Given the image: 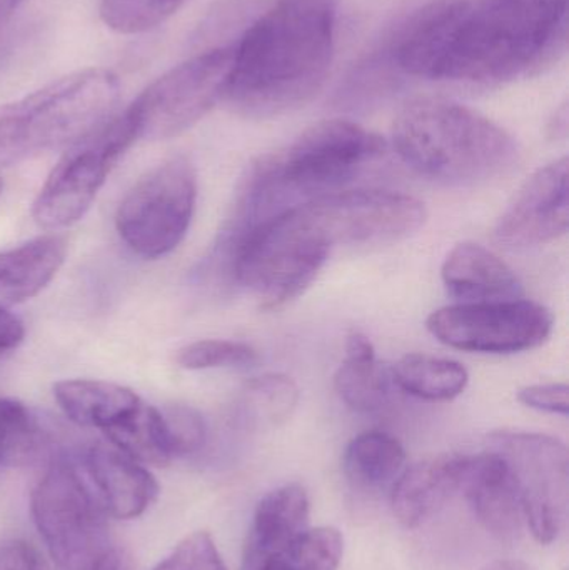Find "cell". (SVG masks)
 <instances>
[{"label":"cell","instance_id":"7a4b0ae2","mask_svg":"<svg viewBox=\"0 0 569 570\" xmlns=\"http://www.w3.org/2000/svg\"><path fill=\"white\" fill-rule=\"evenodd\" d=\"M337 0H274L234 42L223 102L237 116L271 119L314 99L334 56Z\"/></svg>","mask_w":569,"mask_h":570},{"label":"cell","instance_id":"8992f818","mask_svg":"<svg viewBox=\"0 0 569 570\" xmlns=\"http://www.w3.org/2000/svg\"><path fill=\"white\" fill-rule=\"evenodd\" d=\"M82 469L56 459L32 492L33 522L60 570H89L110 546L106 509Z\"/></svg>","mask_w":569,"mask_h":570},{"label":"cell","instance_id":"9a60e30c","mask_svg":"<svg viewBox=\"0 0 569 570\" xmlns=\"http://www.w3.org/2000/svg\"><path fill=\"white\" fill-rule=\"evenodd\" d=\"M460 494L491 535L504 542L520 539L527 525L523 508L510 471L497 452L484 449L481 454H461Z\"/></svg>","mask_w":569,"mask_h":570},{"label":"cell","instance_id":"60d3db41","mask_svg":"<svg viewBox=\"0 0 569 570\" xmlns=\"http://www.w3.org/2000/svg\"><path fill=\"white\" fill-rule=\"evenodd\" d=\"M484 570H533L530 566L520 561H497L488 566Z\"/></svg>","mask_w":569,"mask_h":570},{"label":"cell","instance_id":"ab89813d","mask_svg":"<svg viewBox=\"0 0 569 570\" xmlns=\"http://www.w3.org/2000/svg\"><path fill=\"white\" fill-rule=\"evenodd\" d=\"M244 570H290L279 558L263 559L256 564L247 566Z\"/></svg>","mask_w":569,"mask_h":570},{"label":"cell","instance_id":"8fae6325","mask_svg":"<svg viewBox=\"0 0 569 570\" xmlns=\"http://www.w3.org/2000/svg\"><path fill=\"white\" fill-rule=\"evenodd\" d=\"M487 449L507 464L533 538L540 544H553L568 522L567 445L538 432L498 431L488 435Z\"/></svg>","mask_w":569,"mask_h":570},{"label":"cell","instance_id":"277c9868","mask_svg":"<svg viewBox=\"0 0 569 570\" xmlns=\"http://www.w3.org/2000/svg\"><path fill=\"white\" fill-rule=\"evenodd\" d=\"M120 96L117 76L84 69L0 106V169L67 149L109 119Z\"/></svg>","mask_w":569,"mask_h":570},{"label":"cell","instance_id":"f1b7e54d","mask_svg":"<svg viewBox=\"0 0 569 570\" xmlns=\"http://www.w3.org/2000/svg\"><path fill=\"white\" fill-rule=\"evenodd\" d=\"M189 0H100V19L119 33H143L166 22Z\"/></svg>","mask_w":569,"mask_h":570},{"label":"cell","instance_id":"603a6c76","mask_svg":"<svg viewBox=\"0 0 569 570\" xmlns=\"http://www.w3.org/2000/svg\"><path fill=\"white\" fill-rule=\"evenodd\" d=\"M393 382L413 397L447 402L467 391L470 374L460 362L428 354H408L391 368Z\"/></svg>","mask_w":569,"mask_h":570},{"label":"cell","instance_id":"f546056e","mask_svg":"<svg viewBox=\"0 0 569 570\" xmlns=\"http://www.w3.org/2000/svg\"><path fill=\"white\" fill-rule=\"evenodd\" d=\"M257 358L259 355L256 348L251 347L249 344L207 338V341L184 345L177 352L176 362L179 367L187 371H206V368L246 367V365L256 364Z\"/></svg>","mask_w":569,"mask_h":570},{"label":"cell","instance_id":"d4e9b609","mask_svg":"<svg viewBox=\"0 0 569 570\" xmlns=\"http://www.w3.org/2000/svg\"><path fill=\"white\" fill-rule=\"evenodd\" d=\"M50 439L39 417L16 399L0 397V468H29L49 452Z\"/></svg>","mask_w":569,"mask_h":570},{"label":"cell","instance_id":"83f0119b","mask_svg":"<svg viewBox=\"0 0 569 570\" xmlns=\"http://www.w3.org/2000/svg\"><path fill=\"white\" fill-rule=\"evenodd\" d=\"M344 554V538L333 525L307 528L294 539L281 561L290 570H337Z\"/></svg>","mask_w":569,"mask_h":570},{"label":"cell","instance_id":"836d02e7","mask_svg":"<svg viewBox=\"0 0 569 570\" xmlns=\"http://www.w3.org/2000/svg\"><path fill=\"white\" fill-rule=\"evenodd\" d=\"M0 570H52L49 562L27 542H9L0 548Z\"/></svg>","mask_w":569,"mask_h":570},{"label":"cell","instance_id":"7402d4cb","mask_svg":"<svg viewBox=\"0 0 569 570\" xmlns=\"http://www.w3.org/2000/svg\"><path fill=\"white\" fill-rule=\"evenodd\" d=\"M343 464L347 479L357 488H386L404 471L406 451L393 435L367 431L347 444Z\"/></svg>","mask_w":569,"mask_h":570},{"label":"cell","instance_id":"d590c367","mask_svg":"<svg viewBox=\"0 0 569 570\" xmlns=\"http://www.w3.org/2000/svg\"><path fill=\"white\" fill-rule=\"evenodd\" d=\"M89 570H134V562L126 549L110 544L106 551L100 552Z\"/></svg>","mask_w":569,"mask_h":570},{"label":"cell","instance_id":"74e56055","mask_svg":"<svg viewBox=\"0 0 569 570\" xmlns=\"http://www.w3.org/2000/svg\"><path fill=\"white\" fill-rule=\"evenodd\" d=\"M568 134V104L565 102L548 124V136L553 140L565 139Z\"/></svg>","mask_w":569,"mask_h":570},{"label":"cell","instance_id":"5bb4252c","mask_svg":"<svg viewBox=\"0 0 569 570\" xmlns=\"http://www.w3.org/2000/svg\"><path fill=\"white\" fill-rule=\"evenodd\" d=\"M569 227L568 157L553 160L527 180L498 220L494 236L511 249L553 243Z\"/></svg>","mask_w":569,"mask_h":570},{"label":"cell","instance_id":"ba28073f","mask_svg":"<svg viewBox=\"0 0 569 570\" xmlns=\"http://www.w3.org/2000/svg\"><path fill=\"white\" fill-rule=\"evenodd\" d=\"M136 140V126L124 110L67 147L33 200V220L46 230H62L79 223Z\"/></svg>","mask_w":569,"mask_h":570},{"label":"cell","instance_id":"d6986e66","mask_svg":"<svg viewBox=\"0 0 569 570\" xmlns=\"http://www.w3.org/2000/svg\"><path fill=\"white\" fill-rule=\"evenodd\" d=\"M311 504L306 489L286 484L261 499L246 546L244 568L263 559L281 558L297 535L310 528Z\"/></svg>","mask_w":569,"mask_h":570},{"label":"cell","instance_id":"4316f807","mask_svg":"<svg viewBox=\"0 0 569 570\" xmlns=\"http://www.w3.org/2000/svg\"><path fill=\"white\" fill-rule=\"evenodd\" d=\"M300 404V387L286 374L259 375L253 377L243 389L244 417L256 425H277L290 421Z\"/></svg>","mask_w":569,"mask_h":570},{"label":"cell","instance_id":"9c48e42d","mask_svg":"<svg viewBox=\"0 0 569 570\" xmlns=\"http://www.w3.org/2000/svg\"><path fill=\"white\" fill-rule=\"evenodd\" d=\"M386 140L351 120L331 119L304 130L286 150L271 154L277 184L294 200L331 193L386 154Z\"/></svg>","mask_w":569,"mask_h":570},{"label":"cell","instance_id":"2e32d148","mask_svg":"<svg viewBox=\"0 0 569 570\" xmlns=\"http://www.w3.org/2000/svg\"><path fill=\"white\" fill-rule=\"evenodd\" d=\"M84 471L110 518H139L156 501L159 484L146 465L110 444H94L84 455Z\"/></svg>","mask_w":569,"mask_h":570},{"label":"cell","instance_id":"ac0fdd59","mask_svg":"<svg viewBox=\"0 0 569 570\" xmlns=\"http://www.w3.org/2000/svg\"><path fill=\"white\" fill-rule=\"evenodd\" d=\"M460 459L461 454L438 455L401 472L391 491V508L400 524L420 528L460 494Z\"/></svg>","mask_w":569,"mask_h":570},{"label":"cell","instance_id":"6da1fadb","mask_svg":"<svg viewBox=\"0 0 569 570\" xmlns=\"http://www.w3.org/2000/svg\"><path fill=\"white\" fill-rule=\"evenodd\" d=\"M568 47V0H438L374 59L413 79L498 87L540 76Z\"/></svg>","mask_w":569,"mask_h":570},{"label":"cell","instance_id":"f35d334b","mask_svg":"<svg viewBox=\"0 0 569 570\" xmlns=\"http://www.w3.org/2000/svg\"><path fill=\"white\" fill-rule=\"evenodd\" d=\"M26 2L27 0H0V30Z\"/></svg>","mask_w":569,"mask_h":570},{"label":"cell","instance_id":"ffe728a7","mask_svg":"<svg viewBox=\"0 0 569 570\" xmlns=\"http://www.w3.org/2000/svg\"><path fill=\"white\" fill-rule=\"evenodd\" d=\"M67 244L59 236H43L0 253V308H10L43 291L62 267Z\"/></svg>","mask_w":569,"mask_h":570},{"label":"cell","instance_id":"5b68a950","mask_svg":"<svg viewBox=\"0 0 569 570\" xmlns=\"http://www.w3.org/2000/svg\"><path fill=\"white\" fill-rule=\"evenodd\" d=\"M331 247L301 216L297 204L257 224L234 250L230 283L277 311L304 294L326 264Z\"/></svg>","mask_w":569,"mask_h":570},{"label":"cell","instance_id":"7c38bea8","mask_svg":"<svg viewBox=\"0 0 569 570\" xmlns=\"http://www.w3.org/2000/svg\"><path fill=\"white\" fill-rule=\"evenodd\" d=\"M297 209L331 249L406 239L428 219L421 200L393 190L326 193L303 200Z\"/></svg>","mask_w":569,"mask_h":570},{"label":"cell","instance_id":"cb8c5ba5","mask_svg":"<svg viewBox=\"0 0 569 570\" xmlns=\"http://www.w3.org/2000/svg\"><path fill=\"white\" fill-rule=\"evenodd\" d=\"M107 441L144 465L166 468L174 461L163 415L157 407L140 402L129 415L104 431Z\"/></svg>","mask_w":569,"mask_h":570},{"label":"cell","instance_id":"4dcf8cb0","mask_svg":"<svg viewBox=\"0 0 569 570\" xmlns=\"http://www.w3.org/2000/svg\"><path fill=\"white\" fill-rule=\"evenodd\" d=\"M174 459L196 454L206 444L207 425L199 411L184 404L159 409Z\"/></svg>","mask_w":569,"mask_h":570},{"label":"cell","instance_id":"b9f144b4","mask_svg":"<svg viewBox=\"0 0 569 570\" xmlns=\"http://www.w3.org/2000/svg\"><path fill=\"white\" fill-rule=\"evenodd\" d=\"M0 194H2V179H0Z\"/></svg>","mask_w":569,"mask_h":570},{"label":"cell","instance_id":"3957f363","mask_svg":"<svg viewBox=\"0 0 569 570\" xmlns=\"http://www.w3.org/2000/svg\"><path fill=\"white\" fill-rule=\"evenodd\" d=\"M391 139L410 169L453 186L488 183L520 163V146L508 130L470 107L436 97L406 104Z\"/></svg>","mask_w":569,"mask_h":570},{"label":"cell","instance_id":"484cf974","mask_svg":"<svg viewBox=\"0 0 569 570\" xmlns=\"http://www.w3.org/2000/svg\"><path fill=\"white\" fill-rule=\"evenodd\" d=\"M393 384L391 371L376 357L367 361L344 358L334 375V389L341 401L356 412H376L386 407Z\"/></svg>","mask_w":569,"mask_h":570},{"label":"cell","instance_id":"e0dca14e","mask_svg":"<svg viewBox=\"0 0 569 570\" xmlns=\"http://www.w3.org/2000/svg\"><path fill=\"white\" fill-rule=\"evenodd\" d=\"M441 279L460 304L514 301L523 295L517 273L480 244H458L444 259Z\"/></svg>","mask_w":569,"mask_h":570},{"label":"cell","instance_id":"d6a6232c","mask_svg":"<svg viewBox=\"0 0 569 570\" xmlns=\"http://www.w3.org/2000/svg\"><path fill=\"white\" fill-rule=\"evenodd\" d=\"M518 401L534 411L568 415L569 389L567 384H533L518 391Z\"/></svg>","mask_w":569,"mask_h":570},{"label":"cell","instance_id":"8d00e7d4","mask_svg":"<svg viewBox=\"0 0 569 570\" xmlns=\"http://www.w3.org/2000/svg\"><path fill=\"white\" fill-rule=\"evenodd\" d=\"M376 357V351H374L373 342L361 334V332H353L347 335L346 341V358L351 361H367V358Z\"/></svg>","mask_w":569,"mask_h":570},{"label":"cell","instance_id":"52a82bcc","mask_svg":"<svg viewBox=\"0 0 569 570\" xmlns=\"http://www.w3.org/2000/svg\"><path fill=\"white\" fill-rule=\"evenodd\" d=\"M197 200V173L187 157L164 160L140 177L116 214L120 239L147 261L169 256L186 239Z\"/></svg>","mask_w":569,"mask_h":570},{"label":"cell","instance_id":"30bf717a","mask_svg":"<svg viewBox=\"0 0 569 570\" xmlns=\"http://www.w3.org/2000/svg\"><path fill=\"white\" fill-rule=\"evenodd\" d=\"M234 56V43L213 47L154 80L126 109L137 139H173L196 126L223 102Z\"/></svg>","mask_w":569,"mask_h":570},{"label":"cell","instance_id":"4fadbf2b","mask_svg":"<svg viewBox=\"0 0 569 570\" xmlns=\"http://www.w3.org/2000/svg\"><path fill=\"white\" fill-rule=\"evenodd\" d=\"M428 331L448 347L478 354H517L533 351L550 338L555 317L533 301L474 302L438 308Z\"/></svg>","mask_w":569,"mask_h":570},{"label":"cell","instance_id":"44dd1931","mask_svg":"<svg viewBox=\"0 0 569 570\" xmlns=\"http://www.w3.org/2000/svg\"><path fill=\"white\" fill-rule=\"evenodd\" d=\"M53 399L73 424L102 432L129 415L143 402L133 389L92 379L57 382Z\"/></svg>","mask_w":569,"mask_h":570},{"label":"cell","instance_id":"1f68e13d","mask_svg":"<svg viewBox=\"0 0 569 570\" xmlns=\"http://www.w3.org/2000/svg\"><path fill=\"white\" fill-rule=\"evenodd\" d=\"M154 570H227L213 535L193 532Z\"/></svg>","mask_w":569,"mask_h":570},{"label":"cell","instance_id":"e575fe53","mask_svg":"<svg viewBox=\"0 0 569 570\" xmlns=\"http://www.w3.org/2000/svg\"><path fill=\"white\" fill-rule=\"evenodd\" d=\"M26 338L23 322L10 312V308H0V354L16 351Z\"/></svg>","mask_w":569,"mask_h":570}]
</instances>
